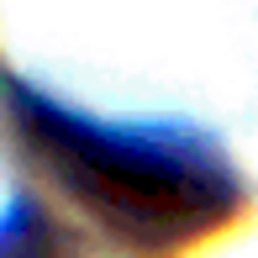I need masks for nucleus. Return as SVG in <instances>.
Instances as JSON below:
<instances>
[{"label":"nucleus","mask_w":258,"mask_h":258,"mask_svg":"<svg viewBox=\"0 0 258 258\" xmlns=\"http://www.w3.org/2000/svg\"><path fill=\"white\" fill-rule=\"evenodd\" d=\"M11 111L42 169L126 248L174 253L237 206L227 169L184 137L100 126L32 90H16Z\"/></svg>","instance_id":"nucleus-1"}]
</instances>
